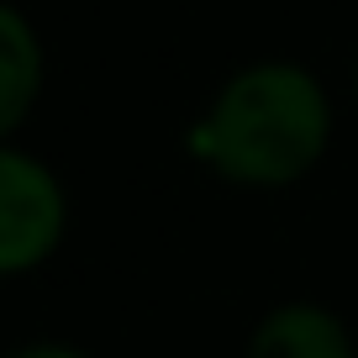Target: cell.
<instances>
[{
	"label": "cell",
	"mask_w": 358,
	"mask_h": 358,
	"mask_svg": "<svg viewBox=\"0 0 358 358\" xmlns=\"http://www.w3.org/2000/svg\"><path fill=\"white\" fill-rule=\"evenodd\" d=\"M327 137L332 106L316 74L301 64H253L222 85L195 148L237 185H290L327 153Z\"/></svg>",
	"instance_id": "cell-1"
},
{
	"label": "cell",
	"mask_w": 358,
	"mask_h": 358,
	"mask_svg": "<svg viewBox=\"0 0 358 358\" xmlns=\"http://www.w3.org/2000/svg\"><path fill=\"white\" fill-rule=\"evenodd\" d=\"M64 237V190L48 164L0 143V274L43 264Z\"/></svg>",
	"instance_id": "cell-2"
},
{
	"label": "cell",
	"mask_w": 358,
	"mask_h": 358,
	"mask_svg": "<svg viewBox=\"0 0 358 358\" xmlns=\"http://www.w3.org/2000/svg\"><path fill=\"white\" fill-rule=\"evenodd\" d=\"M248 358H353V343L322 306H280L258 322Z\"/></svg>",
	"instance_id": "cell-3"
},
{
	"label": "cell",
	"mask_w": 358,
	"mask_h": 358,
	"mask_svg": "<svg viewBox=\"0 0 358 358\" xmlns=\"http://www.w3.org/2000/svg\"><path fill=\"white\" fill-rule=\"evenodd\" d=\"M43 90V43L16 6L0 0V137L16 132Z\"/></svg>",
	"instance_id": "cell-4"
},
{
	"label": "cell",
	"mask_w": 358,
	"mask_h": 358,
	"mask_svg": "<svg viewBox=\"0 0 358 358\" xmlns=\"http://www.w3.org/2000/svg\"><path fill=\"white\" fill-rule=\"evenodd\" d=\"M16 358H85V353H74V348H27Z\"/></svg>",
	"instance_id": "cell-5"
}]
</instances>
